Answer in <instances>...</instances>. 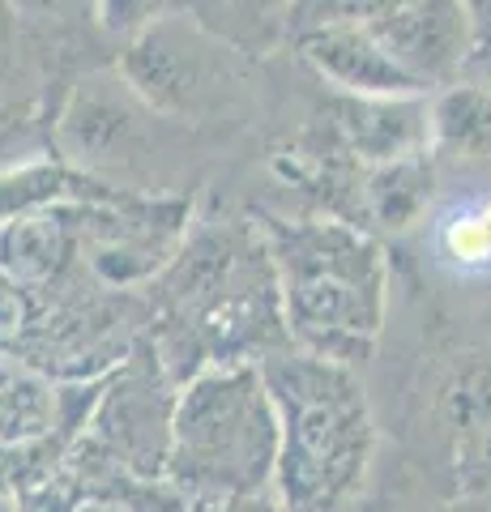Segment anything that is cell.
<instances>
[{
  "label": "cell",
  "mask_w": 491,
  "mask_h": 512,
  "mask_svg": "<svg viewBox=\"0 0 491 512\" xmlns=\"http://www.w3.org/2000/svg\"><path fill=\"white\" fill-rule=\"evenodd\" d=\"M30 308H35L30 295L5 274V269H0V346H9V342L18 346V338L30 325Z\"/></svg>",
  "instance_id": "16"
},
{
  "label": "cell",
  "mask_w": 491,
  "mask_h": 512,
  "mask_svg": "<svg viewBox=\"0 0 491 512\" xmlns=\"http://www.w3.org/2000/svg\"><path fill=\"white\" fill-rule=\"evenodd\" d=\"M77 512H129V508L116 504V500H86V504L77 508Z\"/></svg>",
  "instance_id": "19"
},
{
  "label": "cell",
  "mask_w": 491,
  "mask_h": 512,
  "mask_svg": "<svg viewBox=\"0 0 491 512\" xmlns=\"http://www.w3.org/2000/svg\"><path fill=\"white\" fill-rule=\"evenodd\" d=\"M415 0H295L287 18V43L304 30L321 26H359V30H380L406 13Z\"/></svg>",
  "instance_id": "14"
},
{
  "label": "cell",
  "mask_w": 491,
  "mask_h": 512,
  "mask_svg": "<svg viewBox=\"0 0 491 512\" xmlns=\"http://www.w3.org/2000/svg\"><path fill=\"white\" fill-rule=\"evenodd\" d=\"M474 22V52L466 64V77H491V0H466Z\"/></svg>",
  "instance_id": "17"
},
{
  "label": "cell",
  "mask_w": 491,
  "mask_h": 512,
  "mask_svg": "<svg viewBox=\"0 0 491 512\" xmlns=\"http://www.w3.org/2000/svg\"><path fill=\"white\" fill-rule=\"evenodd\" d=\"M180 512H287L274 495H252V500H227V504H193L184 500Z\"/></svg>",
  "instance_id": "18"
},
{
  "label": "cell",
  "mask_w": 491,
  "mask_h": 512,
  "mask_svg": "<svg viewBox=\"0 0 491 512\" xmlns=\"http://www.w3.org/2000/svg\"><path fill=\"white\" fill-rule=\"evenodd\" d=\"M462 466L474 500H491V419L462 440Z\"/></svg>",
  "instance_id": "15"
},
{
  "label": "cell",
  "mask_w": 491,
  "mask_h": 512,
  "mask_svg": "<svg viewBox=\"0 0 491 512\" xmlns=\"http://www.w3.org/2000/svg\"><path fill=\"white\" fill-rule=\"evenodd\" d=\"M291 5L295 0H180L184 13L248 56H265L287 43Z\"/></svg>",
  "instance_id": "10"
},
{
  "label": "cell",
  "mask_w": 491,
  "mask_h": 512,
  "mask_svg": "<svg viewBox=\"0 0 491 512\" xmlns=\"http://www.w3.org/2000/svg\"><path fill=\"white\" fill-rule=\"evenodd\" d=\"M462 512H491V508H479V504H474V508H462Z\"/></svg>",
  "instance_id": "21"
},
{
  "label": "cell",
  "mask_w": 491,
  "mask_h": 512,
  "mask_svg": "<svg viewBox=\"0 0 491 512\" xmlns=\"http://www.w3.org/2000/svg\"><path fill=\"white\" fill-rule=\"evenodd\" d=\"M432 150L491 163V77H462L432 99Z\"/></svg>",
  "instance_id": "8"
},
{
  "label": "cell",
  "mask_w": 491,
  "mask_h": 512,
  "mask_svg": "<svg viewBox=\"0 0 491 512\" xmlns=\"http://www.w3.org/2000/svg\"><path fill=\"white\" fill-rule=\"evenodd\" d=\"M261 380L278 414L274 500L287 512H346L372 470L376 423L359 367L282 346Z\"/></svg>",
  "instance_id": "2"
},
{
  "label": "cell",
  "mask_w": 491,
  "mask_h": 512,
  "mask_svg": "<svg viewBox=\"0 0 491 512\" xmlns=\"http://www.w3.org/2000/svg\"><path fill=\"white\" fill-rule=\"evenodd\" d=\"M363 201H368V214L380 227L406 231L427 210V201H432V167L419 154L385 163L368 180V188H363Z\"/></svg>",
  "instance_id": "12"
},
{
  "label": "cell",
  "mask_w": 491,
  "mask_h": 512,
  "mask_svg": "<svg viewBox=\"0 0 491 512\" xmlns=\"http://www.w3.org/2000/svg\"><path fill=\"white\" fill-rule=\"evenodd\" d=\"M278 414L257 363L205 367L180 384L163 483L193 504L274 495Z\"/></svg>",
  "instance_id": "4"
},
{
  "label": "cell",
  "mask_w": 491,
  "mask_h": 512,
  "mask_svg": "<svg viewBox=\"0 0 491 512\" xmlns=\"http://www.w3.org/2000/svg\"><path fill=\"white\" fill-rule=\"evenodd\" d=\"M0 512H22V500L9 487H0Z\"/></svg>",
  "instance_id": "20"
},
{
  "label": "cell",
  "mask_w": 491,
  "mask_h": 512,
  "mask_svg": "<svg viewBox=\"0 0 491 512\" xmlns=\"http://www.w3.org/2000/svg\"><path fill=\"white\" fill-rule=\"evenodd\" d=\"M99 192L107 188L86 180L82 171H73L60 158H22L13 167H0V227L13 218L65 205V201L99 197Z\"/></svg>",
  "instance_id": "9"
},
{
  "label": "cell",
  "mask_w": 491,
  "mask_h": 512,
  "mask_svg": "<svg viewBox=\"0 0 491 512\" xmlns=\"http://www.w3.org/2000/svg\"><path fill=\"white\" fill-rule=\"evenodd\" d=\"M26 52H77L103 26V0H9Z\"/></svg>",
  "instance_id": "11"
},
{
  "label": "cell",
  "mask_w": 491,
  "mask_h": 512,
  "mask_svg": "<svg viewBox=\"0 0 491 512\" xmlns=\"http://www.w3.org/2000/svg\"><path fill=\"white\" fill-rule=\"evenodd\" d=\"M43 111V77L35 56H5L0 52V154L22 146Z\"/></svg>",
  "instance_id": "13"
},
{
  "label": "cell",
  "mask_w": 491,
  "mask_h": 512,
  "mask_svg": "<svg viewBox=\"0 0 491 512\" xmlns=\"http://www.w3.org/2000/svg\"><path fill=\"white\" fill-rule=\"evenodd\" d=\"M436 261L453 278L491 282V184L453 197L432 222Z\"/></svg>",
  "instance_id": "7"
},
{
  "label": "cell",
  "mask_w": 491,
  "mask_h": 512,
  "mask_svg": "<svg viewBox=\"0 0 491 512\" xmlns=\"http://www.w3.org/2000/svg\"><path fill=\"white\" fill-rule=\"evenodd\" d=\"M176 128L124 82L116 69H94L69 86L65 103L47 120L56 158L86 180L141 197H171L180 154Z\"/></svg>",
  "instance_id": "5"
},
{
  "label": "cell",
  "mask_w": 491,
  "mask_h": 512,
  "mask_svg": "<svg viewBox=\"0 0 491 512\" xmlns=\"http://www.w3.org/2000/svg\"><path fill=\"white\" fill-rule=\"evenodd\" d=\"M146 342L176 384L205 367L261 363L291 346L261 222L214 218L188 227L176 256L146 286Z\"/></svg>",
  "instance_id": "1"
},
{
  "label": "cell",
  "mask_w": 491,
  "mask_h": 512,
  "mask_svg": "<svg viewBox=\"0 0 491 512\" xmlns=\"http://www.w3.org/2000/svg\"><path fill=\"white\" fill-rule=\"evenodd\" d=\"M278 269L291 346L363 367L389 312V256L338 218H257Z\"/></svg>",
  "instance_id": "3"
},
{
  "label": "cell",
  "mask_w": 491,
  "mask_h": 512,
  "mask_svg": "<svg viewBox=\"0 0 491 512\" xmlns=\"http://www.w3.org/2000/svg\"><path fill=\"white\" fill-rule=\"evenodd\" d=\"M116 73L158 116L180 124L231 120L257 99L252 56L218 39L184 9L133 30L116 56Z\"/></svg>",
  "instance_id": "6"
}]
</instances>
